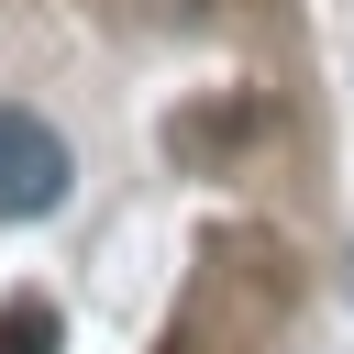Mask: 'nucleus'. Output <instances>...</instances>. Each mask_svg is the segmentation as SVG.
<instances>
[{"label": "nucleus", "instance_id": "1", "mask_svg": "<svg viewBox=\"0 0 354 354\" xmlns=\"http://www.w3.org/2000/svg\"><path fill=\"white\" fill-rule=\"evenodd\" d=\"M66 133L44 122V111H22V100H0V221H44L55 199H66Z\"/></svg>", "mask_w": 354, "mask_h": 354}, {"label": "nucleus", "instance_id": "2", "mask_svg": "<svg viewBox=\"0 0 354 354\" xmlns=\"http://www.w3.org/2000/svg\"><path fill=\"white\" fill-rule=\"evenodd\" d=\"M55 332H66L55 299H11V310H0V354H55Z\"/></svg>", "mask_w": 354, "mask_h": 354}, {"label": "nucleus", "instance_id": "4", "mask_svg": "<svg viewBox=\"0 0 354 354\" xmlns=\"http://www.w3.org/2000/svg\"><path fill=\"white\" fill-rule=\"evenodd\" d=\"M343 299H354V254H343Z\"/></svg>", "mask_w": 354, "mask_h": 354}, {"label": "nucleus", "instance_id": "3", "mask_svg": "<svg viewBox=\"0 0 354 354\" xmlns=\"http://www.w3.org/2000/svg\"><path fill=\"white\" fill-rule=\"evenodd\" d=\"M122 11H144V22H188L199 0H122Z\"/></svg>", "mask_w": 354, "mask_h": 354}]
</instances>
